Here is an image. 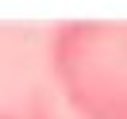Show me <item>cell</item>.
Listing matches in <instances>:
<instances>
[{
    "label": "cell",
    "mask_w": 127,
    "mask_h": 119,
    "mask_svg": "<svg viewBox=\"0 0 127 119\" xmlns=\"http://www.w3.org/2000/svg\"><path fill=\"white\" fill-rule=\"evenodd\" d=\"M50 73L81 119H127V23H62Z\"/></svg>",
    "instance_id": "obj_1"
},
{
    "label": "cell",
    "mask_w": 127,
    "mask_h": 119,
    "mask_svg": "<svg viewBox=\"0 0 127 119\" xmlns=\"http://www.w3.org/2000/svg\"><path fill=\"white\" fill-rule=\"evenodd\" d=\"M0 119H46L39 111H0Z\"/></svg>",
    "instance_id": "obj_2"
}]
</instances>
